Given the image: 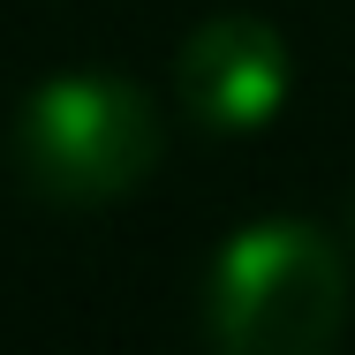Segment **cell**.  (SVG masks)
Instances as JSON below:
<instances>
[{"instance_id": "4", "label": "cell", "mask_w": 355, "mask_h": 355, "mask_svg": "<svg viewBox=\"0 0 355 355\" xmlns=\"http://www.w3.org/2000/svg\"><path fill=\"white\" fill-rule=\"evenodd\" d=\"M348 227H355V212H348Z\"/></svg>"}, {"instance_id": "2", "label": "cell", "mask_w": 355, "mask_h": 355, "mask_svg": "<svg viewBox=\"0 0 355 355\" xmlns=\"http://www.w3.org/2000/svg\"><path fill=\"white\" fill-rule=\"evenodd\" d=\"M15 166L61 212L114 205L159 166V106L129 76H53L15 114Z\"/></svg>"}, {"instance_id": "1", "label": "cell", "mask_w": 355, "mask_h": 355, "mask_svg": "<svg viewBox=\"0 0 355 355\" xmlns=\"http://www.w3.org/2000/svg\"><path fill=\"white\" fill-rule=\"evenodd\" d=\"M205 325L219 355H333L348 325V272L318 227H242L212 257Z\"/></svg>"}, {"instance_id": "3", "label": "cell", "mask_w": 355, "mask_h": 355, "mask_svg": "<svg viewBox=\"0 0 355 355\" xmlns=\"http://www.w3.org/2000/svg\"><path fill=\"white\" fill-rule=\"evenodd\" d=\"M182 106L205 129H257L272 121L287 98V46L272 23L257 15H212L189 46H182Z\"/></svg>"}]
</instances>
